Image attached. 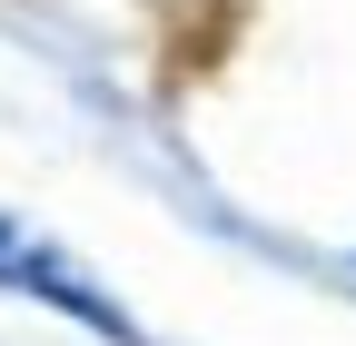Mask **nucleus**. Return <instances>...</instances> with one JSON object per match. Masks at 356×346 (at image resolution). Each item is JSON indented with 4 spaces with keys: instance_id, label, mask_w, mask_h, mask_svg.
Instances as JSON below:
<instances>
[{
    "instance_id": "f257e3e1",
    "label": "nucleus",
    "mask_w": 356,
    "mask_h": 346,
    "mask_svg": "<svg viewBox=\"0 0 356 346\" xmlns=\"http://www.w3.org/2000/svg\"><path fill=\"white\" fill-rule=\"evenodd\" d=\"M0 287H20V297H40V307L79 317L89 336H109V346H139V327L119 317V297H109V287H89L50 238H30V228H10V218H0Z\"/></svg>"
}]
</instances>
